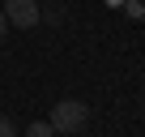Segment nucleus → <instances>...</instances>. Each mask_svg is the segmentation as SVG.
Masks as SVG:
<instances>
[{"mask_svg":"<svg viewBox=\"0 0 145 137\" xmlns=\"http://www.w3.org/2000/svg\"><path fill=\"white\" fill-rule=\"evenodd\" d=\"M13 133H17V124H13L9 116H0V137H13Z\"/></svg>","mask_w":145,"mask_h":137,"instance_id":"nucleus-4","label":"nucleus"},{"mask_svg":"<svg viewBox=\"0 0 145 137\" xmlns=\"http://www.w3.org/2000/svg\"><path fill=\"white\" fill-rule=\"evenodd\" d=\"M5 30H9V17H5V9H0V39H5Z\"/></svg>","mask_w":145,"mask_h":137,"instance_id":"nucleus-5","label":"nucleus"},{"mask_svg":"<svg viewBox=\"0 0 145 137\" xmlns=\"http://www.w3.org/2000/svg\"><path fill=\"white\" fill-rule=\"evenodd\" d=\"M5 17H9V26L30 30L43 22V9H39V0H5Z\"/></svg>","mask_w":145,"mask_h":137,"instance_id":"nucleus-2","label":"nucleus"},{"mask_svg":"<svg viewBox=\"0 0 145 137\" xmlns=\"http://www.w3.org/2000/svg\"><path fill=\"white\" fill-rule=\"evenodd\" d=\"M86 116H90L86 103L64 99V103H56V111H51V133H81V128H86Z\"/></svg>","mask_w":145,"mask_h":137,"instance_id":"nucleus-1","label":"nucleus"},{"mask_svg":"<svg viewBox=\"0 0 145 137\" xmlns=\"http://www.w3.org/2000/svg\"><path fill=\"white\" fill-rule=\"evenodd\" d=\"M26 133L30 137H51V120H34V124H26Z\"/></svg>","mask_w":145,"mask_h":137,"instance_id":"nucleus-3","label":"nucleus"}]
</instances>
